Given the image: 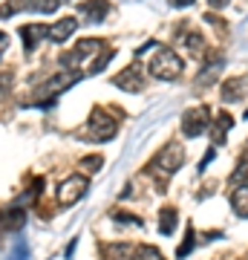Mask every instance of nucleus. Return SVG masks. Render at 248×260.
Returning <instances> with one entry per match:
<instances>
[{
	"label": "nucleus",
	"mask_w": 248,
	"mask_h": 260,
	"mask_svg": "<svg viewBox=\"0 0 248 260\" xmlns=\"http://www.w3.org/2000/svg\"><path fill=\"white\" fill-rule=\"evenodd\" d=\"M245 119H248V110H245Z\"/></svg>",
	"instance_id": "29"
},
{
	"label": "nucleus",
	"mask_w": 248,
	"mask_h": 260,
	"mask_svg": "<svg viewBox=\"0 0 248 260\" xmlns=\"http://www.w3.org/2000/svg\"><path fill=\"white\" fill-rule=\"evenodd\" d=\"M185 47L191 49V52H196V55H199V52L205 49L202 35H196V32H188V35H185Z\"/></svg>",
	"instance_id": "21"
},
{
	"label": "nucleus",
	"mask_w": 248,
	"mask_h": 260,
	"mask_svg": "<svg viewBox=\"0 0 248 260\" xmlns=\"http://www.w3.org/2000/svg\"><path fill=\"white\" fill-rule=\"evenodd\" d=\"M20 38H23V49L32 52V49L46 38V26L44 23H26V26H20Z\"/></svg>",
	"instance_id": "11"
},
{
	"label": "nucleus",
	"mask_w": 248,
	"mask_h": 260,
	"mask_svg": "<svg viewBox=\"0 0 248 260\" xmlns=\"http://www.w3.org/2000/svg\"><path fill=\"white\" fill-rule=\"evenodd\" d=\"M193 246H196V232H193V225H188V232H185L182 246L176 249V257H188V254L193 251Z\"/></svg>",
	"instance_id": "17"
},
{
	"label": "nucleus",
	"mask_w": 248,
	"mask_h": 260,
	"mask_svg": "<svg viewBox=\"0 0 248 260\" xmlns=\"http://www.w3.org/2000/svg\"><path fill=\"white\" fill-rule=\"evenodd\" d=\"M116 130H119V121L113 119L110 113L104 110V107H92L90 119H87V139L107 142L116 136Z\"/></svg>",
	"instance_id": "3"
},
{
	"label": "nucleus",
	"mask_w": 248,
	"mask_h": 260,
	"mask_svg": "<svg viewBox=\"0 0 248 260\" xmlns=\"http://www.w3.org/2000/svg\"><path fill=\"white\" fill-rule=\"evenodd\" d=\"M147 70H150V75L159 78V81H176V78L182 75V70H185V61L176 55V49L156 47V52H153L150 61H147Z\"/></svg>",
	"instance_id": "1"
},
{
	"label": "nucleus",
	"mask_w": 248,
	"mask_h": 260,
	"mask_svg": "<svg viewBox=\"0 0 248 260\" xmlns=\"http://www.w3.org/2000/svg\"><path fill=\"white\" fill-rule=\"evenodd\" d=\"M87 188H90V177L87 174H73V177L61 179V185H58V205H64V208L75 205L84 197Z\"/></svg>",
	"instance_id": "5"
},
{
	"label": "nucleus",
	"mask_w": 248,
	"mask_h": 260,
	"mask_svg": "<svg viewBox=\"0 0 248 260\" xmlns=\"http://www.w3.org/2000/svg\"><path fill=\"white\" fill-rule=\"evenodd\" d=\"M113 220H119L121 225H141L136 214H127V211H113Z\"/></svg>",
	"instance_id": "23"
},
{
	"label": "nucleus",
	"mask_w": 248,
	"mask_h": 260,
	"mask_svg": "<svg viewBox=\"0 0 248 260\" xmlns=\"http://www.w3.org/2000/svg\"><path fill=\"white\" fill-rule=\"evenodd\" d=\"M231 208H234L237 217L248 220V185H237V191L231 194Z\"/></svg>",
	"instance_id": "15"
},
{
	"label": "nucleus",
	"mask_w": 248,
	"mask_h": 260,
	"mask_svg": "<svg viewBox=\"0 0 248 260\" xmlns=\"http://www.w3.org/2000/svg\"><path fill=\"white\" fill-rule=\"evenodd\" d=\"M12 90V73L9 70H0V99H6Z\"/></svg>",
	"instance_id": "24"
},
{
	"label": "nucleus",
	"mask_w": 248,
	"mask_h": 260,
	"mask_svg": "<svg viewBox=\"0 0 248 260\" xmlns=\"http://www.w3.org/2000/svg\"><path fill=\"white\" fill-rule=\"evenodd\" d=\"M231 124H234V119H231V113H220V116H217V121H214V127H208V130H211V145H214V148L225 142V136H228Z\"/></svg>",
	"instance_id": "13"
},
{
	"label": "nucleus",
	"mask_w": 248,
	"mask_h": 260,
	"mask_svg": "<svg viewBox=\"0 0 248 260\" xmlns=\"http://www.w3.org/2000/svg\"><path fill=\"white\" fill-rule=\"evenodd\" d=\"M176 223H179V214H176L173 205H165L159 211V232L162 234H173L176 232Z\"/></svg>",
	"instance_id": "14"
},
{
	"label": "nucleus",
	"mask_w": 248,
	"mask_h": 260,
	"mask_svg": "<svg viewBox=\"0 0 248 260\" xmlns=\"http://www.w3.org/2000/svg\"><path fill=\"white\" fill-rule=\"evenodd\" d=\"M231 182H237V185H248V153L237 162L234 174H231Z\"/></svg>",
	"instance_id": "18"
},
{
	"label": "nucleus",
	"mask_w": 248,
	"mask_h": 260,
	"mask_svg": "<svg viewBox=\"0 0 248 260\" xmlns=\"http://www.w3.org/2000/svg\"><path fill=\"white\" fill-rule=\"evenodd\" d=\"M110 12H113V6L107 0H84L81 6H78V15L84 20H90V23H101Z\"/></svg>",
	"instance_id": "8"
},
{
	"label": "nucleus",
	"mask_w": 248,
	"mask_h": 260,
	"mask_svg": "<svg viewBox=\"0 0 248 260\" xmlns=\"http://www.w3.org/2000/svg\"><path fill=\"white\" fill-rule=\"evenodd\" d=\"M182 165H185V148L179 145V142H170V145H165V148H162L156 156H153V168L165 171V174H176Z\"/></svg>",
	"instance_id": "6"
},
{
	"label": "nucleus",
	"mask_w": 248,
	"mask_h": 260,
	"mask_svg": "<svg viewBox=\"0 0 248 260\" xmlns=\"http://www.w3.org/2000/svg\"><path fill=\"white\" fill-rule=\"evenodd\" d=\"M208 127H211V110H208L205 104H199V107H188V110H185L182 133L188 136V139H196V136L208 133Z\"/></svg>",
	"instance_id": "4"
},
{
	"label": "nucleus",
	"mask_w": 248,
	"mask_h": 260,
	"mask_svg": "<svg viewBox=\"0 0 248 260\" xmlns=\"http://www.w3.org/2000/svg\"><path fill=\"white\" fill-rule=\"evenodd\" d=\"M208 3H211V9H225L231 0H208Z\"/></svg>",
	"instance_id": "27"
},
{
	"label": "nucleus",
	"mask_w": 248,
	"mask_h": 260,
	"mask_svg": "<svg viewBox=\"0 0 248 260\" xmlns=\"http://www.w3.org/2000/svg\"><path fill=\"white\" fill-rule=\"evenodd\" d=\"M133 260H165V254L156 249V246H138L133 251Z\"/></svg>",
	"instance_id": "19"
},
{
	"label": "nucleus",
	"mask_w": 248,
	"mask_h": 260,
	"mask_svg": "<svg viewBox=\"0 0 248 260\" xmlns=\"http://www.w3.org/2000/svg\"><path fill=\"white\" fill-rule=\"evenodd\" d=\"M220 93H222V102H239L248 93V81L245 78H228V81H222Z\"/></svg>",
	"instance_id": "12"
},
{
	"label": "nucleus",
	"mask_w": 248,
	"mask_h": 260,
	"mask_svg": "<svg viewBox=\"0 0 248 260\" xmlns=\"http://www.w3.org/2000/svg\"><path fill=\"white\" fill-rule=\"evenodd\" d=\"M18 0H9V3H6V6H0V18H9L12 12H18Z\"/></svg>",
	"instance_id": "25"
},
{
	"label": "nucleus",
	"mask_w": 248,
	"mask_h": 260,
	"mask_svg": "<svg viewBox=\"0 0 248 260\" xmlns=\"http://www.w3.org/2000/svg\"><path fill=\"white\" fill-rule=\"evenodd\" d=\"M101 165H104V156H84V159H81L84 174H92V171H98Z\"/></svg>",
	"instance_id": "22"
},
{
	"label": "nucleus",
	"mask_w": 248,
	"mask_h": 260,
	"mask_svg": "<svg viewBox=\"0 0 248 260\" xmlns=\"http://www.w3.org/2000/svg\"><path fill=\"white\" fill-rule=\"evenodd\" d=\"M23 220H26V214H23L20 205H6V208L0 211V229H3V232H15V229H20Z\"/></svg>",
	"instance_id": "10"
},
{
	"label": "nucleus",
	"mask_w": 248,
	"mask_h": 260,
	"mask_svg": "<svg viewBox=\"0 0 248 260\" xmlns=\"http://www.w3.org/2000/svg\"><path fill=\"white\" fill-rule=\"evenodd\" d=\"M170 3H173L176 9H185V6H191L193 0H170Z\"/></svg>",
	"instance_id": "28"
},
{
	"label": "nucleus",
	"mask_w": 248,
	"mask_h": 260,
	"mask_svg": "<svg viewBox=\"0 0 248 260\" xmlns=\"http://www.w3.org/2000/svg\"><path fill=\"white\" fill-rule=\"evenodd\" d=\"M104 41H98V38H87V41H78L69 52H66L64 58H61V67L64 70H69V73H78L84 75V70H87V61H95V55L101 52Z\"/></svg>",
	"instance_id": "2"
},
{
	"label": "nucleus",
	"mask_w": 248,
	"mask_h": 260,
	"mask_svg": "<svg viewBox=\"0 0 248 260\" xmlns=\"http://www.w3.org/2000/svg\"><path fill=\"white\" fill-rule=\"evenodd\" d=\"M113 84L119 87V90H127V93H141L145 90V78H141V67L138 64H130L124 67L121 73L113 75Z\"/></svg>",
	"instance_id": "7"
},
{
	"label": "nucleus",
	"mask_w": 248,
	"mask_h": 260,
	"mask_svg": "<svg viewBox=\"0 0 248 260\" xmlns=\"http://www.w3.org/2000/svg\"><path fill=\"white\" fill-rule=\"evenodd\" d=\"M104 260H133V249L127 243H113L104 249Z\"/></svg>",
	"instance_id": "16"
},
{
	"label": "nucleus",
	"mask_w": 248,
	"mask_h": 260,
	"mask_svg": "<svg viewBox=\"0 0 248 260\" xmlns=\"http://www.w3.org/2000/svg\"><path fill=\"white\" fill-rule=\"evenodd\" d=\"M75 29H78V20L75 18H61V20H55V23L46 26V38L55 41V44H66V41L73 38Z\"/></svg>",
	"instance_id": "9"
},
{
	"label": "nucleus",
	"mask_w": 248,
	"mask_h": 260,
	"mask_svg": "<svg viewBox=\"0 0 248 260\" xmlns=\"http://www.w3.org/2000/svg\"><path fill=\"white\" fill-rule=\"evenodd\" d=\"M29 9L35 12H44V15H49V12H55L58 6H61V0H26Z\"/></svg>",
	"instance_id": "20"
},
{
	"label": "nucleus",
	"mask_w": 248,
	"mask_h": 260,
	"mask_svg": "<svg viewBox=\"0 0 248 260\" xmlns=\"http://www.w3.org/2000/svg\"><path fill=\"white\" fill-rule=\"evenodd\" d=\"M6 49H9V35H6V32H0V55H3Z\"/></svg>",
	"instance_id": "26"
}]
</instances>
